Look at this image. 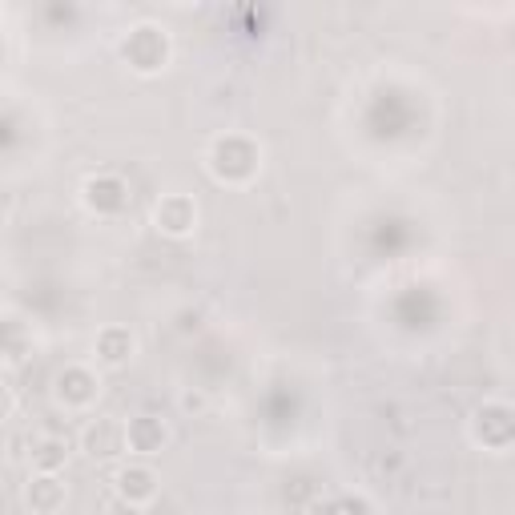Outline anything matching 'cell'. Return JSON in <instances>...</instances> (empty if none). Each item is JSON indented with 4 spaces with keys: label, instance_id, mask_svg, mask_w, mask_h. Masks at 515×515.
<instances>
[{
    "label": "cell",
    "instance_id": "cell-3",
    "mask_svg": "<svg viewBox=\"0 0 515 515\" xmlns=\"http://www.w3.org/2000/svg\"><path fill=\"white\" fill-rule=\"evenodd\" d=\"M113 491L129 503V507H141V503H153L157 491H161V479L149 463H125L117 475H113Z\"/></svg>",
    "mask_w": 515,
    "mask_h": 515
},
{
    "label": "cell",
    "instance_id": "cell-10",
    "mask_svg": "<svg viewBox=\"0 0 515 515\" xmlns=\"http://www.w3.org/2000/svg\"><path fill=\"white\" fill-rule=\"evenodd\" d=\"M178 407H182L186 415H206V411H210V395L198 391V387H186V391L178 395Z\"/></svg>",
    "mask_w": 515,
    "mask_h": 515
},
{
    "label": "cell",
    "instance_id": "cell-4",
    "mask_svg": "<svg viewBox=\"0 0 515 515\" xmlns=\"http://www.w3.org/2000/svg\"><path fill=\"white\" fill-rule=\"evenodd\" d=\"M129 427V451L133 455H161L169 443V423L157 415H137L125 423Z\"/></svg>",
    "mask_w": 515,
    "mask_h": 515
},
{
    "label": "cell",
    "instance_id": "cell-2",
    "mask_svg": "<svg viewBox=\"0 0 515 515\" xmlns=\"http://www.w3.org/2000/svg\"><path fill=\"white\" fill-rule=\"evenodd\" d=\"M153 226L165 234V238H186L194 234L198 226V206L190 194H165L157 206H153Z\"/></svg>",
    "mask_w": 515,
    "mask_h": 515
},
{
    "label": "cell",
    "instance_id": "cell-6",
    "mask_svg": "<svg viewBox=\"0 0 515 515\" xmlns=\"http://www.w3.org/2000/svg\"><path fill=\"white\" fill-rule=\"evenodd\" d=\"M93 351H97V363L105 367H125L133 355H137V338L129 326H105L93 342Z\"/></svg>",
    "mask_w": 515,
    "mask_h": 515
},
{
    "label": "cell",
    "instance_id": "cell-7",
    "mask_svg": "<svg viewBox=\"0 0 515 515\" xmlns=\"http://www.w3.org/2000/svg\"><path fill=\"white\" fill-rule=\"evenodd\" d=\"M125 57L133 61V69L153 73V69L165 65V37H157L153 29H137V33L125 41Z\"/></svg>",
    "mask_w": 515,
    "mask_h": 515
},
{
    "label": "cell",
    "instance_id": "cell-9",
    "mask_svg": "<svg viewBox=\"0 0 515 515\" xmlns=\"http://www.w3.org/2000/svg\"><path fill=\"white\" fill-rule=\"evenodd\" d=\"M29 463H33V471H41V475H57V471L69 463V443H65L61 435H41V439L29 447Z\"/></svg>",
    "mask_w": 515,
    "mask_h": 515
},
{
    "label": "cell",
    "instance_id": "cell-5",
    "mask_svg": "<svg viewBox=\"0 0 515 515\" xmlns=\"http://www.w3.org/2000/svg\"><path fill=\"white\" fill-rule=\"evenodd\" d=\"M65 499H69V491H65V483L57 479V475H33L29 483H25V507L33 511V515H53V511H61L65 507Z\"/></svg>",
    "mask_w": 515,
    "mask_h": 515
},
{
    "label": "cell",
    "instance_id": "cell-8",
    "mask_svg": "<svg viewBox=\"0 0 515 515\" xmlns=\"http://www.w3.org/2000/svg\"><path fill=\"white\" fill-rule=\"evenodd\" d=\"M97 395V379L85 367H69L57 375V403L65 407H89V399Z\"/></svg>",
    "mask_w": 515,
    "mask_h": 515
},
{
    "label": "cell",
    "instance_id": "cell-1",
    "mask_svg": "<svg viewBox=\"0 0 515 515\" xmlns=\"http://www.w3.org/2000/svg\"><path fill=\"white\" fill-rule=\"evenodd\" d=\"M81 451L89 459H97V463L117 459L121 451H129V427L121 419H113V415H97L81 431Z\"/></svg>",
    "mask_w": 515,
    "mask_h": 515
}]
</instances>
